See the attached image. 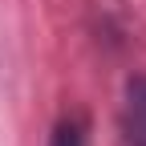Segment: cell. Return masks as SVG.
<instances>
[{
  "label": "cell",
  "mask_w": 146,
  "mask_h": 146,
  "mask_svg": "<svg viewBox=\"0 0 146 146\" xmlns=\"http://www.w3.org/2000/svg\"><path fill=\"white\" fill-rule=\"evenodd\" d=\"M122 130L130 146H146V77L126 81V98H122Z\"/></svg>",
  "instance_id": "obj_1"
},
{
  "label": "cell",
  "mask_w": 146,
  "mask_h": 146,
  "mask_svg": "<svg viewBox=\"0 0 146 146\" xmlns=\"http://www.w3.org/2000/svg\"><path fill=\"white\" fill-rule=\"evenodd\" d=\"M49 146H89L85 122H81V118H61L57 130H53V142H49Z\"/></svg>",
  "instance_id": "obj_2"
}]
</instances>
